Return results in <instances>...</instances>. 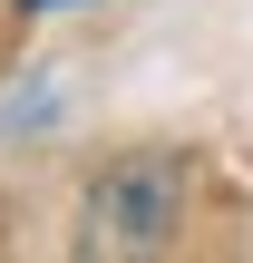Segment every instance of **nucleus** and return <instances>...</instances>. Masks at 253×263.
<instances>
[{
	"label": "nucleus",
	"mask_w": 253,
	"mask_h": 263,
	"mask_svg": "<svg viewBox=\"0 0 253 263\" xmlns=\"http://www.w3.org/2000/svg\"><path fill=\"white\" fill-rule=\"evenodd\" d=\"M20 10H59V0H20Z\"/></svg>",
	"instance_id": "obj_2"
},
{
	"label": "nucleus",
	"mask_w": 253,
	"mask_h": 263,
	"mask_svg": "<svg viewBox=\"0 0 253 263\" xmlns=\"http://www.w3.org/2000/svg\"><path fill=\"white\" fill-rule=\"evenodd\" d=\"M176 224H185V166L176 156H117L88 185L78 244L88 254H156V244H176Z\"/></svg>",
	"instance_id": "obj_1"
}]
</instances>
